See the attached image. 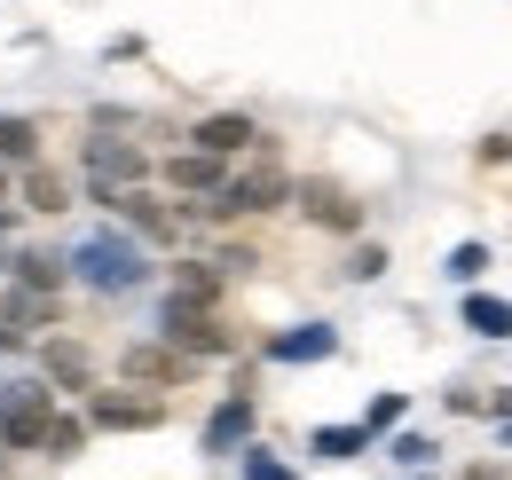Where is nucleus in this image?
Instances as JSON below:
<instances>
[{
    "label": "nucleus",
    "instance_id": "nucleus-1",
    "mask_svg": "<svg viewBox=\"0 0 512 480\" xmlns=\"http://www.w3.org/2000/svg\"><path fill=\"white\" fill-rule=\"evenodd\" d=\"M64 268L87 284V292H103V300H127V292L150 284V252H142L127 229H87V237L71 244Z\"/></svg>",
    "mask_w": 512,
    "mask_h": 480
},
{
    "label": "nucleus",
    "instance_id": "nucleus-2",
    "mask_svg": "<svg viewBox=\"0 0 512 480\" xmlns=\"http://www.w3.org/2000/svg\"><path fill=\"white\" fill-rule=\"evenodd\" d=\"M276 205H292V174L284 166H245V174H229L197 213H213V221H237V213H276Z\"/></svg>",
    "mask_w": 512,
    "mask_h": 480
},
{
    "label": "nucleus",
    "instance_id": "nucleus-3",
    "mask_svg": "<svg viewBox=\"0 0 512 480\" xmlns=\"http://www.w3.org/2000/svg\"><path fill=\"white\" fill-rule=\"evenodd\" d=\"M48 425H56V394H48L40 378L0 386V441H8V449H40V441H48Z\"/></svg>",
    "mask_w": 512,
    "mask_h": 480
},
{
    "label": "nucleus",
    "instance_id": "nucleus-4",
    "mask_svg": "<svg viewBox=\"0 0 512 480\" xmlns=\"http://www.w3.org/2000/svg\"><path fill=\"white\" fill-rule=\"evenodd\" d=\"M79 174H87L95 205H103L111 189H134V181L150 174V158H142L134 142H119V134H87V150H79Z\"/></svg>",
    "mask_w": 512,
    "mask_h": 480
},
{
    "label": "nucleus",
    "instance_id": "nucleus-5",
    "mask_svg": "<svg viewBox=\"0 0 512 480\" xmlns=\"http://www.w3.org/2000/svg\"><path fill=\"white\" fill-rule=\"evenodd\" d=\"M292 205H300L316 229H363V205H355L339 181H292Z\"/></svg>",
    "mask_w": 512,
    "mask_h": 480
},
{
    "label": "nucleus",
    "instance_id": "nucleus-6",
    "mask_svg": "<svg viewBox=\"0 0 512 480\" xmlns=\"http://www.w3.org/2000/svg\"><path fill=\"white\" fill-rule=\"evenodd\" d=\"M253 142H260V126L245 111H213V119L190 126V150H205V158H245Z\"/></svg>",
    "mask_w": 512,
    "mask_h": 480
},
{
    "label": "nucleus",
    "instance_id": "nucleus-7",
    "mask_svg": "<svg viewBox=\"0 0 512 480\" xmlns=\"http://www.w3.org/2000/svg\"><path fill=\"white\" fill-rule=\"evenodd\" d=\"M103 205H119V213H127V229H142L150 244H174V213H166V205H158L142 181H134V189H111Z\"/></svg>",
    "mask_w": 512,
    "mask_h": 480
},
{
    "label": "nucleus",
    "instance_id": "nucleus-8",
    "mask_svg": "<svg viewBox=\"0 0 512 480\" xmlns=\"http://www.w3.org/2000/svg\"><path fill=\"white\" fill-rule=\"evenodd\" d=\"M323 355H339V331L331 323H300V331H276L268 339V362H323Z\"/></svg>",
    "mask_w": 512,
    "mask_h": 480
},
{
    "label": "nucleus",
    "instance_id": "nucleus-9",
    "mask_svg": "<svg viewBox=\"0 0 512 480\" xmlns=\"http://www.w3.org/2000/svg\"><path fill=\"white\" fill-rule=\"evenodd\" d=\"M87 418H95V425H111V433H142V425H158V418H166V402H134V394H95V402H87Z\"/></svg>",
    "mask_w": 512,
    "mask_h": 480
},
{
    "label": "nucleus",
    "instance_id": "nucleus-10",
    "mask_svg": "<svg viewBox=\"0 0 512 480\" xmlns=\"http://www.w3.org/2000/svg\"><path fill=\"white\" fill-rule=\"evenodd\" d=\"M40 362H48V378H56V386H71V394H87V378H95V355H87L79 339H48V347H40Z\"/></svg>",
    "mask_w": 512,
    "mask_h": 480
},
{
    "label": "nucleus",
    "instance_id": "nucleus-11",
    "mask_svg": "<svg viewBox=\"0 0 512 480\" xmlns=\"http://www.w3.org/2000/svg\"><path fill=\"white\" fill-rule=\"evenodd\" d=\"M245 433H253V402L237 394V402H221V410L205 418V457H229V449H237Z\"/></svg>",
    "mask_w": 512,
    "mask_h": 480
},
{
    "label": "nucleus",
    "instance_id": "nucleus-12",
    "mask_svg": "<svg viewBox=\"0 0 512 480\" xmlns=\"http://www.w3.org/2000/svg\"><path fill=\"white\" fill-rule=\"evenodd\" d=\"M166 181H174V189H197V197H213V189L229 181V158H205V150H182V158L166 166Z\"/></svg>",
    "mask_w": 512,
    "mask_h": 480
},
{
    "label": "nucleus",
    "instance_id": "nucleus-13",
    "mask_svg": "<svg viewBox=\"0 0 512 480\" xmlns=\"http://www.w3.org/2000/svg\"><path fill=\"white\" fill-rule=\"evenodd\" d=\"M0 323H8L16 339H24L32 323H56V292H32V284H16V292L0 300Z\"/></svg>",
    "mask_w": 512,
    "mask_h": 480
},
{
    "label": "nucleus",
    "instance_id": "nucleus-14",
    "mask_svg": "<svg viewBox=\"0 0 512 480\" xmlns=\"http://www.w3.org/2000/svg\"><path fill=\"white\" fill-rule=\"evenodd\" d=\"M16 189H24V213H64V205H71V181L48 174V166H24Z\"/></svg>",
    "mask_w": 512,
    "mask_h": 480
},
{
    "label": "nucleus",
    "instance_id": "nucleus-15",
    "mask_svg": "<svg viewBox=\"0 0 512 480\" xmlns=\"http://www.w3.org/2000/svg\"><path fill=\"white\" fill-rule=\"evenodd\" d=\"M465 331H481V339H512V300L465 292Z\"/></svg>",
    "mask_w": 512,
    "mask_h": 480
},
{
    "label": "nucleus",
    "instance_id": "nucleus-16",
    "mask_svg": "<svg viewBox=\"0 0 512 480\" xmlns=\"http://www.w3.org/2000/svg\"><path fill=\"white\" fill-rule=\"evenodd\" d=\"M8 276L32 284V292H56V284H64V260H56V252H8Z\"/></svg>",
    "mask_w": 512,
    "mask_h": 480
},
{
    "label": "nucleus",
    "instance_id": "nucleus-17",
    "mask_svg": "<svg viewBox=\"0 0 512 480\" xmlns=\"http://www.w3.org/2000/svg\"><path fill=\"white\" fill-rule=\"evenodd\" d=\"M0 158H8V166H32V158H40V126L0 111Z\"/></svg>",
    "mask_w": 512,
    "mask_h": 480
},
{
    "label": "nucleus",
    "instance_id": "nucleus-18",
    "mask_svg": "<svg viewBox=\"0 0 512 480\" xmlns=\"http://www.w3.org/2000/svg\"><path fill=\"white\" fill-rule=\"evenodd\" d=\"M363 441H371L363 425H323V433H316V441H308V449H316L323 465H339V457H363Z\"/></svg>",
    "mask_w": 512,
    "mask_h": 480
},
{
    "label": "nucleus",
    "instance_id": "nucleus-19",
    "mask_svg": "<svg viewBox=\"0 0 512 480\" xmlns=\"http://www.w3.org/2000/svg\"><path fill=\"white\" fill-rule=\"evenodd\" d=\"M127 378H182V362L158 347H127Z\"/></svg>",
    "mask_w": 512,
    "mask_h": 480
},
{
    "label": "nucleus",
    "instance_id": "nucleus-20",
    "mask_svg": "<svg viewBox=\"0 0 512 480\" xmlns=\"http://www.w3.org/2000/svg\"><path fill=\"white\" fill-rule=\"evenodd\" d=\"M481 268H489V244H457L449 252V284H481Z\"/></svg>",
    "mask_w": 512,
    "mask_h": 480
},
{
    "label": "nucleus",
    "instance_id": "nucleus-21",
    "mask_svg": "<svg viewBox=\"0 0 512 480\" xmlns=\"http://www.w3.org/2000/svg\"><path fill=\"white\" fill-rule=\"evenodd\" d=\"M347 276H355V284H379V276H386V252H379V244H355V252H347Z\"/></svg>",
    "mask_w": 512,
    "mask_h": 480
},
{
    "label": "nucleus",
    "instance_id": "nucleus-22",
    "mask_svg": "<svg viewBox=\"0 0 512 480\" xmlns=\"http://www.w3.org/2000/svg\"><path fill=\"white\" fill-rule=\"evenodd\" d=\"M394 465H402V473L434 465V441H426V433H402V441H394Z\"/></svg>",
    "mask_w": 512,
    "mask_h": 480
},
{
    "label": "nucleus",
    "instance_id": "nucleus-23",
    "mask_svg": "<svg viewBox=\"0 0 512 480\" xmlns=\"http://www.w3.org/2000/svg\"><path fill=\"white\" fill-rule=\"evenodd\" d=\"M245 480H300V473H292L284 457H260V449H253V457H245Z\"/></svg>",
    "mask_w": 512,
    "mask_h": 480
},
{
    "label": "nucleus",
    "instance_id": "nucleus-24",
    "mask_svg": "<svg viewBox=\"0 0 512 480\" xmlns=\"http://www.w3.org/2000/svg\"><path fill=\"white\" fill-rule=\"evenodd\" d=\"M394 418H402V394H379V402H371V418H363V433H386Z\"/></svg>",
    "mask_w": 512,
    "mask_h": 480
},
{
    "label": "nucleus",
    "instance_id": "nucleus-25",
    "mask_svg": "<svg viewBox=\"0 0 512 480\" xmlns=\"http://www.w3.org/2000/svg\"><path fill=\"white\" fill-rule=\"evenodd\" d=\"M489 418H512V386H497V394H489Z\"/></svg>",
    "mask_w": 512,
    "mask_h": 480
},
{
    "label": "nucleus",
    "instance_id": "nucleus-26",
    "mask_svg": "<svg viewBox=\"0 0 512 480\" xmlns=\"http://www.w3.org/2000/svg\"><path fill=\"white\" fill-rule=\"evenodd\" d=\"M8 221H16V213H8V205H0V237H8Z\"/></svg>",
    "mask_w": 512,
    "mask_h": 480
},
{
    "label": "nucleus",
    "instance_id": "nucleus-27",
    "mask_svg": "<svg viewBox=\"0 0 512 480\" xmlns=\"http://www.w3.org/2000/svg\"><path fill=\"white\" fill-rule=\"evenodd\" d=\"M0 189H8V158H0Z\"/></svg>",
    "mask_w": 512,
    "mask_h": 480
},
{
    "label": "nucleus",
    "instance_id": "nucleus-28",
    "mask_svg": "<svg viewBox=\"0 0 512 480\" xmlns=\"http://www.w3.org/2000/svg\"><path fill=\"white\" fill-rule=\"evenodd\" d=\"M0 268H8V252H0Z\"/></svg>",
    "mask_w": 512,
    "mask_h": 480
},
{
    "label": "nucleus",
    "instance_id": "nucleus-29",
    "mask_svg": "<svg viewBox=\"0 0 512 480\" xmlns=\"http://www.w3.org/2000/svg\"><path fill=\"white\" fill-rule=\"evenodd\" d=\"M505 425H512V418H505Z\"/></svg>",
    "mask_w": 512,
    "mask_h": 480
}]
</instances>
